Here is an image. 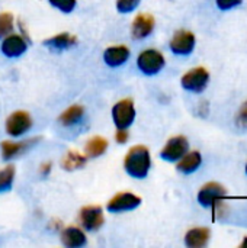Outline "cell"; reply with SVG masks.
Returning <instances> with one entry per match:
<instances>
[{
    "mask_svg": "<svg viewBox=\"0 0 247 248\" xmlns=\"http://www.w3.org/2000/svg\"><path fill=\"white\" fill-rule=\"evenodd\" d=\"M150 169L151 155L146 145H134L127 151L124 157V170L130 177L143 180L148 176Z\"/></svg>",
    "mask_w": 247,
    "mask_h": 248,
    "instance_id": "6da1fadb",
    "label": "cell"
},
{
    "mask_svg": "<svg viewBox=\"0 0 247 248\" xmlns=\"http://www.w3.org/2000/svg\"><path fill=\"white\" fill-rule=\"evenodd\" d=\"M166 64L165 55L154 48L143 49L137 57V67L146 76H156L159 74Z\"/></svg>",
    "mask_w": 247,
    "mask_h": 248,
    "instance_id": "7a4b0ae2",
    "label": "cell"
},
{
    "mask_svg": "<svg viewBox=\"0 0 247 248\" xmlns=\"http://www.w3.org/2000/svg\"><path fill=\"white\" fill-rule=\"evenodd\" d=\"M112 121L115 128H125L128 129L134 121H135V105L134 100L130 97L121 99L118 100L114 106H112Z\"/></svg>",
    "mask_w": 247,
    "mask_h": 248,
    "instance_id": "3957f363",
    "label": "cell"
},
{
    "mask_svg": "<svg viewBox=\"0 0 247 248\" xmlns=\"http://www.w3.org/2000/svg\"><path fill=\"white\" fill-rule=\"evenodd\" d=\"M79 224L87 232L99 231L105 224V214L99 205H86L79 211Z\"/></svg>",
    "mask_w": 247,
    "mask_h": 248,
    "instance_id": "277c9868",
    "label": "cell"
},
{
    "mask_svg": "<svg viewBox=\"0 0 247 248\" xmlns=\"http://www.w3.org/2000/svg\"><path fill=\"white\" fill-rule=\"evenodd\" d=\"M141 202H143V199L132 192H119L108 201L106 211L111 214L130 212V211L137 209L141 205Z\"/></svg>",
    "mask_w": 247,
    "mask_h": 248,
    "instance_id": "5b68a950",
    "label": "cell"
},
{
    "mask_svg": "<svg viewBox=\"0 0 247 248\" xmlns=\"http://www.w3.org/2000/svg\"><path fill=\"white\" fill-rule=\"evenodd\" d=\"M32 118L28 112L25 110H16L13 113H10L6 119L4 124V129L6 134L12 138H19L22 135H25L28 131H31L32 128Z\"/></svg>",
    "mask_w": 247,
    "mask_h": 248,
    "instance_id": "8992f818",
    "label": "cell"
},
{
    "mask_svg": "<svg viewBox=\"0 0 247 248\" xmlns=\"http://www.w3.org/2000/svg\"><path fill=\"white\" fill-rule=\"evenodd\" d=\"M210 81V73L204 67H195L183 74L181 78V84L185 90L201 93L205 90L207 84Z\"/></svg>",
    "mask_w": 247,
    "mask_h": 248,
    "instance_id": "52a82bcc",
    "label": "cell"
},
{
    "mask_svg": "<svg viewBox=\"0 0 247 248\" xmlns=\"http://www.w3.org/2000/svg\"><path fill=\"white\" fill-rule=\"evenodd\" d=\"M188 150H189V141L186 140V137L176 135V137H172L165 144V147L160 151V157L165 161L175 163V161H179L188 153Z\"/></svg>",
    "mask_w": 247,
    "mask_h": 248,
    "instance_id": "ba28073f",
    "label": "cell"
},
{
    "mask_svg": "<svg viewBox=\"0 0 247 248\" xmlns=\"http://www.w3.org/2000/svg\"><path fill=\"white\" fill-rule=\"evenodd\" d=\"M28 49V38H25L22 33L10 32L1 39L0 51L7 58H17L23 55Z\"/></svg>",
    "mask_w": 247,
    "mask_h": 248,
    "instance_id": "9c48e42d",
    "label": "cell"
},
{
    "mask_svg": "<svg viewBox=\"0 0 247 248\" xmlns=\"http://www.w3.org/2000/svg\"><path fill=\"white\" fill-rule=\"evenodd\" d=\"M39 138H29L25 141H15V140H6L0 142V155L4 161H10L20 154H23L28 148H31L33 144H36Z\"/></svg>",
    "mask_w": 247,
    "mask_h": 248,
    "instance_id": "30bf717a",
    "label": "cell"
},
{
    "mask_svg": "<svg viewBox=\"0 0 247 248\" xmlns=\"http://www.w3.org/2000/svg\"><path fill=\"white\" fill-rule=\"evenodd\" d=\"M169 46L176 55H189L195 48V35L191 31L181 29L172 36Z\"/></svg>",
    "mask_w": 247,
    "mask_h": 248,
    "instance_id": "8fae6325",
    "label": "cell"
},
{
    "mask_svg": "<svg viewBox=\"0 0 247 248\" xmlns=\"http://www.w3.org/2000/svg\"><path fill=\"white\" fill-rule=\"evenodd\" d=\"M154 26H156V20H154L153 15L138 13L131 23V36L137 41L146 39L147 36H150L153 33Z\"/></svg>",
    "mask_w": 247,
    "mask_h": 248,
    "instance_id": "7c38bea8",
    "label": "cell"
},
{
    "mask_svg": "<svg viewBox=\"0 0 247 248\" xmlns=\"http://www.w3.org/2000/svg\"><path fill=\"white\" fill-rule=\"evenodd\" d=\"M61 244L67 248H80L87 244L86 231L77 225H68L61 230L60 234Z\"/></svg>",
    "mask_w": 247,
    "mask_h": 248,
    "instance_id": "4fadbf2b",
    "label": "cell"
},
{
    "mask_svg": "<svg viewBox=\"0 0 247 248\" xmlns=\"http://www.w3.org/2000/svg\"><path fill=\"white\" fill-rule=\"evenodd\" d=\"M131 55V49L124 45V44H118V45H111L103 51V61L106 65L115 68V67H121L124 65Z\"/></svg>",
    "mask_w": 247,
    "mask_h": 248,
    "instance_id": "5bb4252c",
    "label": "cell"
},
{
    "mask_svg": "<svg viewBox=\"0 0 247 248\" xmlns=\"http://www.w3.org/2000/svg\"><path fill=\"white\" fill-rule=\"evenodd\" d=\"M227 196V190L218 183H207L198 192V202L202 206H213Z\"/></svg>",
    "mask_w": 247,
    "mask_h": 248,
    "instance_id": "9a60e30c",
    "label": "cell"
},
{
    "mask_svg": "<svg viewBox=\"0 0 247 248\" xmlns=\"http://www.w3.org/2000/svg\"><path fill=\"white\" fill-rule=\"evenodd\" d=\"M77 44V36L70 33V32H61L57 33L51 38H47L44 41V45L48 46L49 49L54 51H64V49H70Z\"/></svg>",
    "mask_w": 247,
    "mask_h": 248,
    "instance_id": "2e32d148",
    "label": "cell"
},
{
    "mask_svg": "<svg viewBox=\"0 0 247 248\" xmlns=\"http://www.w3.org/2000/svg\"><path fill=\"white\" fill-rule=\"evenodd\" d=\"M86 163H87V155L77 150H68L60 160V166L66 171L80 170L86 166Z\"/></svg>",
    "mask_w": 247,
    "mask_h": 248,
    "instance_id": "e0dca14e",
    "label": "cell"
},
{
    "mask_svg": "<svg viewBox=\"0 0 247 248\" xmlns=\"http://www.w3.org/2000/svg\"><path fill=\"white\" fill-rule=\"evenodd\" d=\"M108 147L109 142L106 138L100 135H93L84 144V154L87 155V158H98L108 151Z\"/></svg>",
    "mask_w": 247,
    "mask_h": 248,
    "instance_id": "ac0fdd59",
    "label": "cell"
},
{
    "mask_svg": "<svg viewBox=\"0 0 247 248\" xmlns=\"http://www.w3.org/2000/svg\"><path fill=\"white\" fill-rule=\"evenodd\" d=\"M84 112H86L84 106H82V105H71L58 116V122L63 126H66V128H71V126L77 125L83 119Z\"/></svg>",
    "mask_w": 247,
    "mask_h": 248,
    "instance_id": "d6986e66",
    "label": "cell"
},
{
    "mask_svg": "<svg viewBox=\"0 0 247 248\" xmlns=\"http://www.w3.org/2000/svg\"><path fill=\"white\" fill-rule=\"evenodd\" d=\"M210 240L208 228H192L185 235V244L189 248H201L207 246Z\"/></svg>",
    "mask_w": 247,
    "mask_h": 248,
    "instance_id": "ffe728a7",
    "label": "cell"
},
{
    "mask_svg": "<svg viewBox=\"0 0 247 248\" xmlns=\"http://www.w3.org/2000/svg\"><path fill=\"white\" fill-rule=\"evenodd\" d=\"M202 163V157L198 151H191V153H186L178 163V170L183 174H191L194 171L198 170V167L201 166Z\"/></svg>",
    "mask_w": 247,
    "mask_h": 248,
    "instance_id": "44dd1931",
    "label": "cell"
},
{
    "mask_svg": "<svg viewBox=\"0 0 247 248\" xmlns=\"http://www.w3.org/2000/svg\"><path fill=\"white\" fill-rule=\"evenodd\" d=\"M15 176H16V169L13 164H7L3 169H0V193H6L12 190Z\"/></svg>",
    "mask_w": 247,
    "mask_h": 248,
    "instance_id": "7402d4cb",
    "label": "cell"
},
{
    "mask_svg": "<svg viewBox=\"0 0 247 248\" xmlns=\"http://www.w3.org/2000/svg\"><path fill=\"white\" fill-rule=\"evenodd\" d=\"M15 28V16L10 12H1L0 13V39H3L6 35L13 32Z\"/></svg>",
    "mask_w": 247,
    "mask_h": 248,
    "instance_id": "603a6c76",
    "label": "cell"
},
{
    "mask_svg": "<svg viewBox=\"0 0 247 248\" xmlns=\"http://www.w3.org/2000/svg\"><path fill=\"white\" fill-rule=\"evenodd\" d=\"M48 3L63 13H71L76 9L77 0H48Z\"/></svg>",
    "mask_w": 247,
    "mask_h": 248,
    "instance_id": "cb8c5ba5",
    "label": "cell"
},
{
    "mask_svg": "<svg viewBox=\"0 0 247 248\" xmlns=\"http://www.w3.org/2000/svg\"><path fill=\"white\" fill-rule=\"evenodd\" d=\"M141 0H116V10L119 13H131L134 12Z\"/></svg>",
    "mask_w": 247,
    "mask_h": 248,
    "instance_id": "d4e9b609",
    "label": "cell"
},
{
    "mask_svg": "<svg viewBox=\"0 0 247 248\" xmlns=\"http://www.w3.org/2000/svg\"><path fill=\"white\" fill-rule=\"evenodd\" d=\"M236 121H237V125L240 126V128H243V129H247V102L240 108V110H239V113H237V118H236Z\"/></svg>",
    "mask_w": 247,
    "mask_h": 248,
    "instance_id": "484cf974",
    "label": "cell"
},
{
    "mask_svg": "<svg viewBox=\"0 0 247 248\" xmlns=\"http://www.w3.org/2000/svg\"><path fill=\"white\" fill-rule=\"evenodd\" d=\"M128 140H130V132H128V129H125V128H116L115 141H116L118 144L122 145V144H127Z\"/></svg>",
    "mask_w": 247,
    "mask_h": 248,
    "instance_id": "4316f807",
    "label": "cell"
},
{
    "mask_svg": "<svg viewBox=\"0 0 247 248\" xmlns=\"http://www.w3.org/2000/svg\"><path fill=\"white\" fill-rule=\"evenodd\" d=\"M242 3V0H217V6L221 9V10H229V9H233L236 6H239Z\"/></svg>",
    "mask_w": 247,
    "mask_h": 248,
    "instance_id": "83f0119b",
    "label": "cell"
},
{
    "mask_svg": "<svg viewBox=\"0 0 247 248\" xmlns=\"http://www.w3.org/2000/svg\"><path fill=\"white\" fill-rule=\"evenodd\" d=\"M51 170H52V163L51 161H45V163H42L39 166V174L42 177H47L51 173Z\"/></svg>",
    "mask_w": 247,
    "mask_h": 248,
    "instance_id": "f1b7e54d",
    "label": "cell"
},
{
    "mask_svg": "<svg viewBox=\"0 0 247 248\" xmlns=\"http://www.w3.org/2000/svg\"><path fill=\"white\" fill-rule=\"evenodd\" d=\"M242 247H247V238L243 241V244H242Z\"/></svg>",
    "mask_w": 247,
    "mask_h": 248,
    "instance_id": "f546056e",
    "label": "cell"
},
{
    "mask_svg": "<svg viewBox=\"0 0 247 248\" xmlns=\"http://www.w3.org/2000/svg\"><path fill=\"white\" fill-rule=\"evenodd\" d=\"M246 173H247V166H246Z\"/></svg>",
    "mask_w": 247,
    "mask_h": 248,
    "instance_id": "4dcf8cb0",
    "label": "cell"
}]
</instances>
